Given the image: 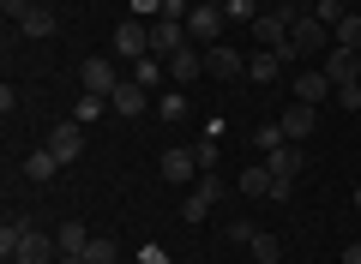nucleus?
Returning a JSON list of instances; mask_svg holds the SVG:
<instances>
[{
    "instance_id": "35",
    "label": "nucleus",
    "mask_w": 361,
    "mask_h": 264,
    "mask_svg": "<svg viewBox=\"0 0 361 264\" xmlns=\"http://www.w3.org/2000/svg\"><path fill=\"white\" fill-rule=\"evenodd\" d=\"M337 102H343V108H361V84H343V90H331Z\"/></svg>"
},
{
    "instance_id": "43",
    "label": "nucleus",
    "mask_w": 361,
    "mask_h": 264,
    "mask_svg": "<svg viewBox=\"0 0 361 264\" xmlns=\"http://www.w3.org/2000/svg\"><path fill=\"white\" fill-rule=\"evenodd\" d=\"M355 210H361V187H355Z\"/></svg>"
},
{
    "instance_id": "3",
    "label": "nucleus",
    "mask_w": 361,
    "mask_h": 264,
    "mask_svg": "<svg viewBox=\"0 0 361 264\" xmlns=\"http://www.w3.org/2000/svg\"><path fill=\"white\" fill-rule=\"evenodd\" d=\"M187 42H193V37H187V18H157V25H151V54H157V61H175Z\"/></svg>"
},
{
    "instance_id": "19",
    "label": "nucleus",
    "mask_w": 361,
    "mask_h": 264,
    "mask_svg": "<svg viewBox=\"0 0 361 264\" xmlns=\"http://www.w3.org/2000/svg\"><path fill=\"white\" fill-rule=\"evenodd\" d=\"M247 252H253V264H277V258H283V240L271 234V228H259V234L247 240Z\"/></svg>"
},
{
    "instance_id": "30",
    "label": "nucleus",
    "mask_w": 361,
    "mask_h": 264,
    "mask_svg": "<svg viewBox=\"0 0 361 264\" xmlns=\"http://www.w3.org/2000/svg\"><path fill=\"white\" fill-rule=\"evenodd\" d=\"M85 264H115V240L90 234V246H85Z\"/></svg>"
},
{
    "instance_id": "10",
    "label": "nucleus",
    "mask_w": 361,
    "mask_h": 264,
    "mask_svg": "<svg viewBox=\"0 0 361 264\" xmlns=\"http://www.w3.org/2000/svg\"><path fill=\"white\" fill-rule=\"evenodd\" d=\"M145 102H151V90H145L139 78H121V84H115V96H109V108H115L121 120H133V114H145Z\"/></svg>"
},
{
    "instance_id": "42",
    "label": "nucleus",
    "mask_w": 361,
    "mask_h": 264,
    "mask_svg": "<svg viewBox=\"0 0 361 264\" xmlns=\"http://www.w3.org/2000/svg\"><path fill=\"white\" fill-rule=\"evenodd\" d=\"M205 6H229V0H205Z\"/></svg>"
},
{
    "instance_id": "24",
    "label": "nucleus",
    "mask_w": 361,
    "mask_h": 264,
    "mask_svg": "<svg viewBox=\"0 0 361 264\" xmlns=\"http://www.w3.org/2000/svg\"><path fill=\"white\" fill-rule=\"evenodd\" d=\"M133 78H139L145 90H151V84H163V78H169V61H157V54H145V61H133Z\"/></svg>"
},
{
    "instance_id": "13",
    "label": "nucleus",
    "mask_w": 361,
    "mask_h": 264,
    "mask_svg": "<svg viewBox=\"0 0 361 264\" xmlns=\"http://www.w3.org/2000/svg\"><path fill=\"white\" fill-rule=\"evenodd\" d=\"M301 163H307V156H301V144H277V151L265 156V168H271V180H289V187H295V175H301Z\"/></svg>"
},
{
    "instance_id": "39",
    "label": "nucleus",
    "mask_w": 361,
    "mask_h": 264,
    "mask_svg": "<svg viewBox=\"0 0 361 264\" xmlns=\"http://www.w3.org/2000/svg\"><path fill=\"white\" fill-rule=\"evenodd\" d=\"M283 6H295V13H313V0H283Z\"/></svg>"
},
{
    "instance_id": "33",
    "label": "nucleus",
    "mask_w": 361,
    "mask_h": 264,
    "mask_svg": "<svg viewBox=\"0 0 361 264\" xmlns=\"http://www.w3.org/2000/svg\"><path fill=\"white\" fill-rule=\"evenodd\" d=\"M187 13H193L187 0H157V18H187Z\"/></svg>"
},
{
    "instance_id": "4",
    "label": "nucleus",
    "mask_w": 361,
    "mask_h": 264,
    "mask_svg": "<svg viewBox=\"0 0 361 264\" xmlns=\"http://www.w3.org/2000/svg\"><path fill=\"white\" fill-rule=\"evenodd\" d=\"M78 84H85L90 96H115V84H121V78H115V61H109V54H90V61L78 66Z\"/></svg>"
},
{
    "instance_id": "18",
    "label": "nucleus",
    "mask_w": 361,
    "mask_h": 264,
    "mask_svg": "<svg viewBox=\"0 0 361 264\" xmlns=\"http://www.w3.org/2000/svg\"><path fill=\"white\" fill-rule=\"evenodd\" d=\"M235 187H241L247 199H271V168H265V163H247V168H241V180H235Z\"/></svg>"
},
{
    "instance_id": "23",
    "label": "nucleus",
    "mask_w": 361,
    "mask_h": 264,
    "mask_svg": "<svg viewBox=\"0 0 361 264\" xmlns=\"http://www.w3.org/2000/svg\"><path fill=\"white\" fill-rule=\"evenodd\" d=\"M277 144H289V139H283V120H265V126H253V151H259V156H271Z\"/></svg>"
},
{
    "instance_id": "14",
    "label": "nucleus",
    "mask_w": 361,
    "mask_h": 264,
    "mask_svg": "<svg viewBox=\"0 0 361 264\" xmlns=\"http://www.w3.org/2000/svg\"><path fill=\"white\" fill-rule=\"evenodd\" d=\"M199 73H205V49H193V42H187V49L169 61V78H175V84H193Z\"/></svg>"
},
{
    "instance_id": "2",
    "label": "nucleus",
    "mask_w": 361,
    "mask_h": 264,
    "mask_svg": "<svg viewBox=\"0 0 361 264\" xmlns=\"http://www.w3.org/2000/svg\"><path fill=\"white\" fill-rule=\"evenodd\" d=\"M223 6H205V0H193V13H187V37H193V49H217L223 37Z\"/></svg>"
},
{
    "instance_id": "40",
    "label": "nucleus",
    "mask_w": 361,
    "mask_h": 264,
    "mask_svg": "<svg viewBox=\"0 0 361 264\" xmlns=\"http://www.w3.org/2000/svg\"><path fill=\"white\" fill-rule=\"evenodd\" d=\"M253 6H259V13H271V6H277V0H253Z\"/></svg>"
},
{
    "instance_id": "22",
    "label": "nucleus",
    "mask_w": 361,
    "mask_h": 264,
    "mask_svg": "<svg viewBox=\"0 0 361 264\" xmlns=\"http://www.w3.org/2000/svg\"><path fill=\"white\" fill-rule=\"evenodd\" d=\"M54 175H61V163H54V156H49V144L25 156V180H54Z\"/></svg>"
},
{
    "instance_id": "16",
    "label": "nucleus",
    "mask_w": 361,
    "mask_h": 264,
    "mask_svg": "<svg viewBox=\"0 0 361 264\" xmlns=\"http://www.w3.org/2000/svg\"><path fill=\"white\" fill-rule=\"evenodd\" d=\"M157 168H163V180H193L199 175V156L193 151H163V163H157Z\"/></svg>"
},
{
    "instance_id": "7",
    "label": "nucleus",
    "mask_w": 361,
    "mask_h": 264,
    "mask_svg": "<svg viewBox=\"0 0 361 264\" xmlns=\"http://www.w3.org/2000/svg\"><path fill=\"white\" fill-rule=\"evenodd\" d=\"M325 78H331V90L361 84V54H355V49H337V42H331V54H325Z\"/></svg>"
},
{
    "instance_id": "21",
    "label": "nucleus",
    "mask_w": 361,
    "mask_h": 264,
    "mask_svg": "<svg viewBox=\"0 0 361 264\" xmlns=\"http://www.w3.org/2000/svg\"><path fill=\"white\" fill-rule=\"evenodd\" d=\"M18 37H54V13L49 6H30V13L18 18Z\"/></svg>"
},
{
    "instance_id": "11",
    "label": "nucleus",
    "mask_w": 361,
    "mask_h": 264,
    "mask_svg": "<svg viewBox=\"0 0 361 264\" xmlns=\"http://www.w3.org/2000/svg\"><path fill=\"white\" fill-rule=\"evenodd\" d=\"M325 96H331V78H325V66H301V73H295V102H313V108H319Z\"/></svg>"
},
{
    "instance_id": "1",
    "label": "nucleus",
    "mask_w": 361,
    "mask_h": 264,
    "mask_svg": "<svg viewBox=\"0 0 361 264\" xmlns=\"http://www.w3.org/2000/svg\"><path fill=\"white\" fill-rule=\"evenodd\" d=\"M325 42H331V30H325V25H319V18H313V13H301L295 25H289V42H283V49H277V61H283V66H301V61H307V54H319Z\"/></svg>"
},
{
    "instance_id": "20",
    "label": "nucleus",
    "mask_w": 361,
    "mask_h": 264,
    "mask_svg": "<svg viewBox=\"0 0 361 264\" xmlns=\"http://www.w3.org/2000/svg\"><path fill=\"white\" fill-rule=\"evenodd\" d=\"M25 228H30V216H6L0 222V258L13 264V252H18V240H25Z\"/></svg>"
},
{
    "instance_id": "31",
    "label": "nucleus",
    "mask_w": 361,
    "mask_h": 264,
    "mask_svg": "<svg viewBox=\"0 0 361 264\" xmlns=\"http://www.w3.org/2000/svg\"><path fill=\"white\" fill-rule=\"evenodd\" d=\"M223 18H235V25H253L259 6H253V0H229V6H223Z\"/></svg>"
},
{
    "instance_id": "17",
    "label": "nucleus",
    "mask_w": 361,
    "mask_h": 264,
    "mask_svg": "<svg viewBox=\"0 0 361 264\" xmlns=\"http://www.w3.org/2000/svg\"><path fill=\"white\" fill-rule=\"evenodd\" d=\"M277 73H283V61H277L271 49H253V54H247V78H253V84H271Z\"/></svg>"
},
{
    "instance_id": "34",
    "label": "nucleus",
    "mask_w": 361,
    "mask_h": 264,
    "mask_svg": "<svg viewBox=\"0 0 361 264\" xmlns=\"http://www.w3.org/2000/svg\"><path fill=\"white\" fill-rule=\"evenodd\" d=\"M223 234H229V240H235V246H247V240H253V234H259V228H253V222H229V228H223Z\"/></svg>"
},
{
    "instance_id": "25",
    "label": "nucleus",
    "mask_w": 361,
    "mask_h": 264,
    "mask_svg": "<svg viewBox=\"0 0 361 264\" xmlns=\"http://www.w3.org/2000/svg\"><path fill=\"white\" fill-rule=\"evenodd\" d=\"M331 42H337V49H355V54H361V6H355V13H349L343 25L331 30Z\"/></svg>"
},
{
    "instance_id": "29",
    "label": "nucleus",
    "mask_w": 361,
    "mask_h": 264,
    "mask_svg": "<svg viewBox=\"0 0 361 264\" xmlns=\"http://www.w3.org/2000/svg\"><path fill=\"white\" fill-rule=\"evenodd\" d=\"M103 108H109V96H90V90H85V96H78V114H73V120H78V126H90V120H103Z\"/></svg>"
},
{
    "instance_id": "5",
    "label": "nucleus",
    "mask_w": 361,
    "mask_h": 264,
    "mask_svg": "<svg viewBox=\"0 0 361 264\" xmlns=\"http://www.w3.org/2000/svg\"><path fill=\"white\" fill-rule=\"evenodd\" d=\"M54 252H61V240L42 234V228L30 222V228H25V240H18V252H13V264H54Z\"/></svg>"
},
{
    "instance_id": "28",
    "label": "nucleus",
    "mask_w": 361,
    "mask_h": 264,
    "mask_svg": "<svg viewBox=\"0 0 361 264\" xmlns=\"http://www.w3.org/2000/svg\"><path fill=\"white\" fill-rule=\"evenodd\" d=\"M313 18H319L325 30H337V25L349 18V6H343V0H313Z\"/></svg>"
},
{
    "instance_id": "12",
    "label": "nucleus",
    "mask_w": 361,
    "mask_h": 264,
    "mask_svg": "<svg viewBox=\"0 0 361 264\" xmlns=\"http://www.w3.org/2000/svg\"><path fill=\"white\" fill-rule=\"evenodd\" d=\"M115 54H127V61H145V54H151V30H145L139 18H127V25L115 30Z\"/></svg>"
},
{
    "instance_id": "37",
    "label": "nucleus",
    "mask_w": 361,
    "mask_h": 264,
    "mask_svg": "<svg viewBox=\"0 0 361 264\" xmlns=\"http://www.w3.org/2000/svg\"><path fill=\"white\" fill-rule=\"evenodd\" d=\"M139 264H169V252L163 246H139Z\"/></svg>"
},
{
    "instance_id": "38",
    "label": "nucleus",
    "mask_w": 361,
    "mask_h": 264,
    "mask_svg": "<svg viewBox=\"0 0 361 264\" xmlns=\"http://www.w3.org/2000/svg\"><path fill=\"white\" fill-rule=\"evenodd\" d=\"M343 264H361V240H349V246H343Z\"/></svg>"
},
{
    "instance_id": "6",
    "label": "nucleus",
    "mask_w": 361,
    "mask_h": 264,
    "mask_svg": "<svg viewBox=\"0 0 361 264\" xmlns=\"http://www.w3.org/2000/svg\"><path fill=\"white\" fill-rule=\"evenodd\" d=\"M49 156H54V163H78V156H85V126H78V120H66V126H54V132H49Z\"/></svg>"
},
{
    "instance_id": "8",
    "label": "nucleus",
    "mask_w": 361,
    "mask_h": 264,
    "mask_svg": "<svg viewBox=\"0 0 361 264\" xmlns=\"http://www.w3.org/2000/svg\"><path fill=\"white\" fill-rule=\"evenodd\" d=\"M205 73L211 78H247V54L229 49V42H217V49H205Z\"/></svg>"
},
{
    "instance_id": "32",
    "label": "nucleus",
    "mask_w": 361,
    "mask_h": 264,
    "mask_svg": "<svg viewBox=\"0 0 361 264\" xmlns=\"http://www.w3.org/2000/svg\"><path fill=\"white\" fill-rule=\"evenodd\" d=\"M193 156H199V175H211V168H217V139H199Z\"/></svg>"
},
{
    "instance_id": "27",
    "label": "nucleus",
    "mask_w": 361,
    "mask_h": 264,
    "mask_svg": "<svg viewBox=\"0 0 361 264\" xmlns=\"http://www.w3.org/2000/svg\"><path fill=\"white\" fill-rule=\"evenodd\" d=\"M54 240H61V252H85L90 246V228L85 222H61V234H54Z\"/></svg>"
},
{
    "instance_id": "36",
    "label": "nucleus",
    "mask_w": 361,
    "mask_h": 264,
    "mask_svg": "<svg viewBox=\"0 0 361 264\" xmlns=\"http://www.w3.org/2000/svg\"><path fill=\"white\" fill-rule=\"evenodd\" d=\"M0 13H6V18H13V25H18V18L30 13V0H0Z\"/></svg>"
},
{
    "instance_id": "15",
    "label": "nucleus",
    "mask_w": 361,
    "mask_h": 264,
    "mask_svg": "<svg viewBox=\"0 0 361 264\" xmlns=\"http://www.w3.org/2000/svg\"><path fill=\"white\" fill-rule=\"evenodd\" d=\"M307 132H313V102H289V108H283V139L301 144Z\"/></svg>"
},
{
    "instance_id": "41",
    "label": "nucleus",
    "mask_w": 361,
    "mask_h": 264,
    "mask_svg": "<svg viewBox=\"0 0 361 264\" xmlns=\"http://www.w3.org/2000/svg\"><path fill=\"white\" fill-rule=\"evenodd\" d=\"M343 6H349V13H355V6H361V0H343Z\"/></svg>"
},
{
    "instance_id": "26",
    "label": "nucleus",
    "mask_w": 361,
    "mask_h": 264,
    "mask_svg": "<svg viewBox=\"0 0 361 264\" xmlns=\"http://www.w3.org/2000/svg\"><path fill=\"white\" fill-rule=\"evenodd\" d=\"M157 114H163L169 126H180L187 120V96H180V90H163V96H157Z\"/></svg>"
},
{
    "instance_id": "9",
    "label": "nucleus",
    "mask_w": 361,
    "mask_h": 264,
    "mask_svg": "<svg viewBox=\"0 0 361 264\" xmlns=\"http://www.w3.org/2000/svg\"><path fill=\"white\" fill-rule=\"evenodd\" d=\"M217 199H223V180H217V175H205V180H199L193 192H187V204H180V216H187V222H205V210H211Z\"/></svg>"
}]
</instances>
